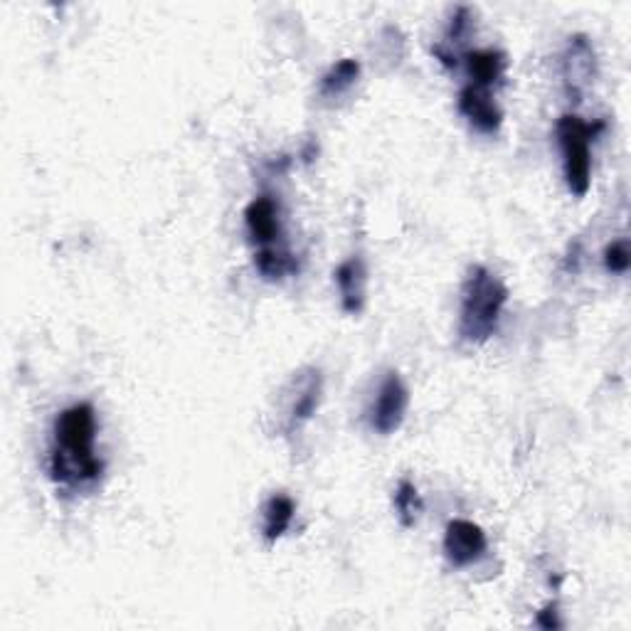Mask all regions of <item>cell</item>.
<instances>
[{
	"instance_id": "6da1fadb",
	"label": "cell",
	"mask_w": 631,
	"mask_h": 631,
	"mask_svg": "<svg viewBox=\"0 0 631 631\" xmlns=\"http://www.w3.org/2000/svg\"><path fill=\"white\" fill-rule=\"evenodd\" d=\"M97 415L87 403L62 410L52 426L50 477L62 488H82L101 477L99 457L95 454Z\"/></svg>"
},
{
	"instance_id": "7a4b0ae2",
	"label": "cell",
	"mask_w": 631,
	"mask_h": 631,
	"mask_svg": "<svg viewBox=\"0 0 631 631\" xmlns=\"http://www.w3.org/2000/svg\"><path fill=\"white\" fill-rule=\"evenodd\" d=\"M508 304L506 284L491 274L486 267H471L467 282L461 286L459 306V336L463 343L481 346L494 336Z\"/></svg>"
},
{
	"instance_id": "3957f363",
	"label": "cell",
	"mask_w": 631,
	"mask_h": 631,
	"mask_svg": "<svg viewBox=\"0 0 631 631\" xmlns=\"http://www.w3.org/2000/svg\"><path fill=\"white\" fill-rule=\"evenodd\" d=\"M602 124H584L578 114H565L558 119L555 134H558L562 153V175L568 190L574 198H584L592 185V138L599 132Z\"/></svg>"
},
{
	"instance_id": "277c9868",
	"label": "cell",
	"mask_w": 631,
	"mask_h": 631,
	"mask_svg": "<svg viewBox=\"0 0 631 631\" xmlns=\"http://www.w3.org/2000/svg\"><path fill=\"white\" fill-rule=\"evenodd\" d=\"M407 407H410V389L403 383L400 373L389 370L380 383L373 407H370V426L383 437L395 434L405 422Z\"/></svg>"
},
{
	"instance_id": "5b68a950",
	"label": "cell",
	"mask_w": 631,
	"mask_h": 631,
	"mask_svg": "<svg viewBox=\"0 0 631 631\" xmlns=\"http://www.w3.org/2000/svg\"><path fill=\"white\" fill-rule=\"evenodd\" d=\"M488 550V541L484 528L477 525L467 518H454L444 531V558L449 560L451 568L463 570L484 560Z\"/></svg>"
},
{
	"instance_id": "8992f818",
	"label": "cell",
	"mask_w": 631,
	"mask_h": 631,
	"mask_svg": "<svg viewBox=\"0 0 631 631\" xmlns=\"http://www.w3.org/2000/svg\"><path fill=\"white\" fill-rule=\"evenodd\" d=\"M597 77V52L587 35L570 37L562 52V82L572 101H580L587 87Z\"/></svg>"
},
{
	"instance_id": "52a82bcc",
	"label": "cell",
	"mask_w": 631,
	"mask_h": 631,
	"mask_svg": "<svg viewBox=\"0 0 631 631\" xmlns=\"http://www.w3.org/2000/svg\"><path fill=\"white\" fill-rule=\"evenodd\" d=\"M457 107L461 111V116L481 134L494 136L500 132V126H504V111H500L496 99L491 97V91L486 89H479L473 85L461 87Z\"/></svg>"
},
{
	"instance_id": "ba28073f",
	"label": "cell",
	"mask_w": 631,
	"mask_h": 631,
	"mask_svg": "<svg viewBox=\"0 0 631 631\" xmlns=\"http://www.w3.org/2000/svg\"><path fill=\"white\" fill-rule=\"evenodd\" d=\"M294 385H296L294 400L289 405V410H286V432L289 434L299 432L316 415V410H319L323 395V378L319 370L309 368L294 378Z\"/></svg>"
},
{
	"instance_id": "9c48e42d",
	"label": "cell",
	"mask_w": 631,
	"mask_h": 631,
	"mask_svg": "<svg viewBox=\"0 0 631 631\" xmlns=\"http://www.w3.org/2000/svg\"><path fill=\"white\" fill-rule=\"evenodd\" d=\"M245 225L249 232V239L259 247H272L280 243L282 237V218L280 206L269 198V195H259L249 202L245 210Z\"/></svg>"
},
{
	"instance_id": "30bf717a",
	"label": "cell",
	"mask_w": 631,
	"mask_h": 631,
	"mask_svg": "<svg viewBox=\"0 0 631 631\" xmlns=\"http://www.w3.org/2000/svg\"><path fill=\"white\" fill-rule=\"evenodd\" d=\"M336 284L341 292V306L346 313H360L366 306V294H368V269L366 262L360 257H350L346 262L338 264L336 272Z\"/></svg>"
},
{
	"instance_id": "8fae6325",
	"label": "cell",
	"mask_w": 631,
	"mask_h": 631,
	"mask_svg": "<svg viewBox=\"0 0 631 631\" xmlns=\"http://www.w3.org/2000/svg\"><path fill=\"white\" fill-rule=\"evenodd\" d=\"M463 64H467L469 85L491 91L494 87L504 85L506 77V54L498 50H473L463 54Z\"/></svg>"
},
{
	"instance_id": "7c38bea8",
	"label": "cell",
	"mask_w": 631,
	"mask_h": 631,
	"mask_svg": "<svg viewBox=\"0 0 631 631\" xmlns=\"http://www.w3.org/2000/svg\"><path fill=\"white\" fill-rule=\"evenodd\" d=\"M296 504L292 496L274 494L262 508V535L269 545L282 541L294 523Z\"/></svg>"
},
{
	"instance_id": "4fadbf2b",
	"label": "cell",
	"mask_w": 631,
	"mask_h": 631,
	"mask_svg": "<svg viewBox=\"0 0 631 631\" xmlns=\"http://www.w3.org/2000/svg\"><path fill=\"white\" fill-rule=\"evenodd\" d=\"M255 269L267 282H282L286 280V276L299 272V262H296V257L289 252V249L272 245V247H262L255 255Z\"/></svg>"
},
{
	"instance_id": "5bb4252c",
	"label": "cell",
	"mask_w": 631,
	"mask_h": 631,
	"mask_svg": "<svg viewBox=\"0 0 631 631\" xmlns=\"http://www.w3.org/2000/svg\"><path fill=\"white\" fill-rule=\"evenodd\" d=\"M360 77V62L358 60H341L321 77V97H341L356 85Z\"/></svg>"
},
{
	"instance_id": "9a60e30c",
	"label": "cell",
	"mask_w": 631,
	"mask_h": 631,
	"mask_svg": "<svg viewBox=\"0 0 631 631\" xmlns=\"http://www.w3.org/2000/svg\"><path fill=\"white\" fill-rule=\"evenodd\" d=\"M393 500H395V510H397V518H400V523L405 528L417 525L424 510V500L410 479H403L400 484H397Z\"/></svg>"
},
{
	"instance_id": "2e32d148",
	"label": "cell",
	"mask_w": 631,
	"mask_h": 631,
	"mask_svg": "<svg viewBox=\"0 0 631 631\" xmlns=\"http://www.w3.org/2000/svg\"><path fill=\"white\" fill-rule=\"evenodd\" d=\"M605 267L609 274H627L631 267V252L627 239H615L605 249Z\"/></svg>"
},
{
	"instance_id": "e0dca14e",
	"label": "cell",
	"mask_w": 631,
	"mask_h": 631,
	"mask_svg": "<svg viewBox=\"0 0 631 631\" xmlns=\"http://www.w3.org/2000/svg\"><path fill=\"white\" fill-rule=\"evenodd\" d=\"M471 25V11L469 8H459L457 13L451 17V25H449V40L451 42H461V37L467 35Z\"/></svg>"
},
{
	"instance_id": "ac0fdd59",
	"label": "cell",
	"mask_w": 631,
	"mask_h": 631,
	"mask_svg": "<svg viewBox=\"0 0 631 631\" xmlns=\"http://www.w3.org/2000/svg\"><path fill=\"white\" fill-rule=\"evenodd\" d=\"M560 611H558V605L555 602H550V605H545L541 611H537V617H535V624L545 629V631H553V629H560Z\"/></svg>"
}]
</instances>
